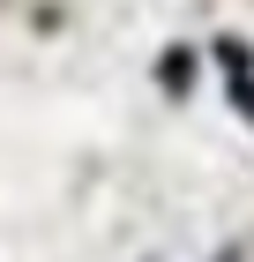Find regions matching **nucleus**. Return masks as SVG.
<instances>
[{
	"mask_svg": "<svg viewBox=\"0 0 254 262\" xmlns=\"http://www.w3.org/2000/svg\"><path fill=\"white\" fill-rule=\"evenodd\" d=\"M217 262H239V255H217Z\"/></svg>",
	"mask_w": 254,
	"mask_h": 262,
	"instance_id": "f257e3e1",
	"label": "nucleus"
}]
</instances>
